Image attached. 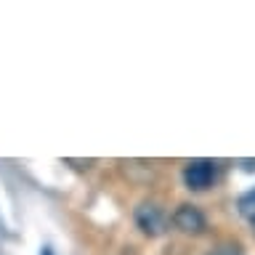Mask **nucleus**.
Returning a JSON list of instances; mask_svg holds the SVG:
<instances>
[{"label":"nucleus","instance_id":"f257e3e1","mask_svg":"<svg viewBox=\"0 0 255 255\" xmlns=\"http://www.w3.org/2000/svg\"><path fill=\"white\" fill-rule=\"evenodd\" d=\"M213 181H215V167L207 159H191L183 167V183L191 191H205Z\"/></svg>","mask_w":255,"mask_h":255},{"label":"nucleus","instance_id":"39448f33","mask_svg":"<svg viewBox=\"0 0 255 255\" xmlns=\"http://www.w3.org/2000/svg\"><path fill=\"white\" fill-rule=\"evenodd\" d=\"M40 255H53V253H51V247H43V250H40Z\"/></svg>","mask_w":255,"mask_h":255},{"label":"nucleus","instance_id":"7ed1b4c3","mask_svg":"<svg viewBox=\"0 0 255 255\" xmlns=\"http://www.w3.org/2000/svg\"><path fill=\"white\" fill-rule=\"evenodd\" d=\"M135 223H138V229L143 231V234L157 237L159 231L165 229V215L154 202H143V205L135 207Z\"/></svg>","mask_w":255,"mask_h":255},{"label":"nucleus","instance_id":"20e7f679","mask_svg":"<svg viewBox=\"0 0 255 255\" xmlns=\"http://www.w3.org/2000/svg\"><path fill=\"white\" fill-rule=\"evenodd\" d=\"M237 207H239V215H242L245 221H250L253 226H255V191H247V194L239 197Z\"/></svg>","mask_w":255,"mask_h":255},{"label":"nucleus","instance_id":"f03ea898","mask_svg":"<svg viewBox=\"0 0 255 255\" xmlns=\"http://www.w3.org/2000/svg\"><path fill=\"white\" fill-rule=\"evenodd\" d=\"M173 223L178 231H183V234H202L207 229L205 215L199 213V207H194V205H181L178 210L173 213Z\"/></svg>","mask_w":255,"mask_h":255},{"label":"nucleus","instance_id":"423d86ee","mask_svg":"<svg viewBox=\"0 0 255 255\" xmlns=\"http://www.w3.org/2000/svg\"><path fill=\"white\" fill-rule=\"evenodd\" d=\"M210 255H231V253H210Z\"/></svg>","mask_w":255,"mask_h":255}]
</instances>
